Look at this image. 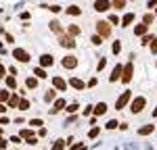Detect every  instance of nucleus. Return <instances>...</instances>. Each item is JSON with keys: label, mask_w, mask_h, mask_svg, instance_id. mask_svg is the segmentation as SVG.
Masks as SVG:
<instances>
[{"label": "nucleus", "mask_w": 157, "mask_h": 150, "mask_svg": "<svg viewBox=\"0 0 157 150\" xmlns=\"http://www.w3.org/2000/svg\"><path fill=\"white\" fill-rule=\"evenodd\" d=\"M130 98H132V94H130V92H124L120 98L115 100V109H117V111H120V109H124V106L130 102Z\"/></svg>", "instance_id": "3"}, {"label": "nucleus", "mask_w": 157, "mask_h": 150, "mask_svg": "<svg viewBox=\"0 0 157 150\" xmlns=\"http://www.w3.org/2000/svg\"><path fill=\"white\" fill-rule=\"evenodd\" d=\"M69 84H71V86L75 88V90H84V81H82V79H75V77H73Z\"/></svg>", "instance_id": "16"}, {"label": "nucleus", "mask_w": 157, "mask_h": 150, "mask_svg": "<svg viewBox=\"0 0 157 150\" xmlns=\"http://www.w3.org/2000/svg\"><path fill=\"white\" fill-rule=\"evenodd\" d=\"M6 111V109H4V104H2V102H0V115H2V112Z\"/></svg>", "instance_id": "46"}, {"label": "nucleus", "mask_w": 157, "mask_h": 150, "mask_svg": "<svg viewBox=\"0 0 157 150\" xmlns=\"http://www.w3.org/2000/svg\"><path fill=\"white\" fill-rule=\"evenodd\" d=\"M6 86L9 88H17V79H15V77H6Z\"/></svg>", "instance_id": "25"}, {"label": "nucleus", "mask_w": 157, "mask_h": 150, "mask_svg": "<svg viewBox=\"0 0 157 150\" xmlns=\"http://www.w3.org/2000/svg\"><path fill=\"white\" fill-rule=\"evenodd\" d=\"M153 6H157V0H149V9H153Z\"/></svg>", "instance_id": "44"}, {"label": "nucleus", "mask_w": 157, "mask_h": 150, "mask_svg": "<svg viewBox=\"0 0 157 150\" xmlns=\"http://www.w3.org/2000/svg\"><path fill=\"white\" fill-rule=\"evenodd\" d=\"M19 109H21V111H27V109H29V102H27V100H19Z\"/></svg>", "instance_id": "27"}, {"label": "nucleus", "mask_w": 157, "mask_h": 150, "mask_svg": "<svg viewBox=\"0 0 157 150\" xmlns=\"http://www.w3.org/2000/svg\"><path fill=\"white\" fill-rule=\"evenodd\" d=\"M88 136H90V138H97V136H98V127H92V129H90V134H88Z\"/></svg>", "instance_id": "34"}, {"label": "nucleus", "mask_w": 157, "mask_h": 150, "mask_svg": "<svg viewBox=\"0 0 157 150\" xmlns=\"http://www.w3.org/2000/svg\"><path fill=\"white\" fill-rule=\"evenodd\" d=\"M145 104H147V100L143 98V96H138V98H134V100H132V104H130V111H132V112H140L143 109H145Z\"/></svg>", "instance_id": "2"}, {"label": "nucleus", "mask_w": 157, "mask_h": 150, "mask_svg": "<svg viewBox=\"0 0 157 150\" xmlns=\"http://www.w3.org/2000/svg\"><path fill=\"white\" fill-rule=\"evenodd\" d=\"M67 34H69V36H78V34H80V27H78V25H69V27H67Z\"/></svg>", "instance_id": "17"}, {"label": "nucleus", "mask_w": 157, "mask_h": 150, "mask_svg": "<svg viewBox=\"0 0 157 150\" xmlns=\"http://www.w3.org/2000/svg\"><path fill=\"white\" fill-rule=\"evenodd\" d=\"M36 86H38V79H34V77H29V79H27V88H32V90H34Z\"/></svg>", "instance_id": "29"}, {"label": "nucleus", "mask_w": 157, "mask_h": 150, "mask_svg": "<svg viewBox=\"0 0 157 150\" xmlns=\"http://www.w3.org/2000/svg\"><path fill=\"white\" fill-rule=\"evenodd\" d=\"M6 102H9V106H17V104H19V98H17V96H9Z\"/></svg>", "instance_id": "21"}, {"label": "nucleus", "mask_w": 157, "mask_h": 150, "mask_svg": "<svg viewBox=\"0 0 157 150\" xmlns=\"http://www.w3.org/2000/svg\"><path fill=\"white\" fill-rule=\"evenodd\" d=\"M121 71H124V69H121V65H117V67L113 69V73H111V77H109V79H111V81H117V79H121Z\"/></svg>", "instance_id": "9"}, {"label": "nucleus", "mask_w": 157, "mask_h": 150, "mask_svg": "<svg viewBox=\"0 0 157 150\" xmlns=\"http://www.w3.org/2000/svg\"><path fill=\"white\" fill-rule=\"evenodd\" d=\"M65 144H67L65 140H57V142H55V146H52V150H63V148H65Z\"/></svg>", "instance_id": "18"}, {"label": "nucleus", "mask_w": 157, "mask_h": 150, "mask_svg": "<svg viewBox=\"0 0 157 150\" xmlns=\"http://www.w3.org/2000/svg\"><path fill=\"white\" fill-rule=\"evenodd\" d=\"M34 75H38L40 79H44V77H46V73H44V69H42V67H38L36 71H34Z\"/></svg>", "instance_id": "24"}, {"label": "nucleus", "mask_w": 157, "mask_h": 150, "mask_svg": "<svg viewBox=\"0 0 157 150\" xmlns=\"http://www.w3.org/2000/svg\"><path fill=\"white\" fill-rule=\"evenodd\" d=\"M153 42V36H145L143 38V44H151Z\"/></svg>", "instance_id": "37"}, {"label": "nucleus", "mask_w": 157, "mask_h": 150, "mask_svg": "<svg viewBox=\"0 0 157 150\" xmlns=\"http://www.w3.org/2000/svg\"><path fill=\"white\" fill-rule=\"evenodd\" d=\"M132 73H134V67H132V62H128L124 67V71H121V81L124 84H130L132 81Z\"/></svg>", "instance_id": "1"}, {"label": "nucleus", "mask_w": 157, "mask_h": 150, "mask_svg": "<svg viewBox=\"0 0 157 150\" xmlns=\"http://www.w3.org/2000/svg\"><path fill=\"white\" fill-rule=\"evenodd\" d=\"M44 98H46V102H50V100H55V90H48Z\"/></svg>", "instance_id": "30"}, {"label": "nucleus", "mask_w": 157, "mask_h": 150, "mask_svg": "<svg viewBox=\"0 0 157 150\" xmlns=\"http://www.w3.org/2000/svg\"><path fill=\"white\" fill-rule=\"evenodd\" d=\"M121 50V44L120 42H115V44H113V52H115V54H117V52H120Z\"/></svg>", "instance_id": "35"}, {"label": "nucleus", "mask_w": 157, "mask_h": 150, "mask_svg": "<svg viewBox=\"0 0 157 150\" xmlns=\"http://www.w3.org/2000/svg\"><path fill=\"white\" fill-rule=\"evenodd\" d=\"M63 67H65V69H75V67H78V59H75V56H65V59H63Z\"/></svg>", "instance_id": "7"}, {"label": "nucleus", "mask_w": 157, "mask_h": 150, "mask_svg": "<svg viewBox=\"0 0 157 150\" xmlns=\"http://www.w3.org/2000/svg\"><path fill=\"white\" fill-rule=\"evenodd\" d=\"M63 106H65V100H57V102H55V109H52V112H59Z\"/></svg>", "instance_id": "19"}, {"label": "nucleus", "mask_w": 157, "mask_h": 150, "mask_svg": "<svg viewBox=\"0 0 157 150\" xmlns=\"http://www.w3.org/2000/svg\"><path fill=\"white\" fill-rule=\"evenodd\" d=\"M4 146H6V142H4V140L0 138V148H4Z\"/></svg>", "instance_id": "45"}, {"label": "nucleus", "mask_w": 157, "mask_h": 150, "mask_svg": "<svg viewBox=\"0 0 157 150\" xmlns=\"http://www.w3.org/2000/svg\"><path fill=\"white\" fill-rule=\"evenodd\" d=\"M143 23H145V25L153 23V15H151V12H147V15H145V19H143Z\"/></svg>", "instance_id": "28"}, {"label": "nucleus", "mask_w": 157, "mask_h": 150, "mask_svg": "<svg viewBox=\"0 0 157 150\" xmlns=\"http://www.w3.org/2000/svg\"><path fill=\"white\" fill-rule=\"evenodd\" d=\"M52 84H55V88H57V90H65V88H67V84H65L61 77H55V79H52Z\"/></svg>", "instance_id": "13"}, {"label": "nucleus", "mask_w": 157, "mask_h": 150, "mask_svg": "<svg viewBox=\"0 0 157 150\" xmlns=\"http://www.w3.org/2000/svg\"><path fill=\"white\" fill-rule=\"evenodd\" d=\"M21 136H23V138H34V134H32V129H23Z\"/></svg>", "instance_id": "33"}, {"label": "nucleus", "mask_w": 157, "mask_h": 150, "mask_svg": "<svg viewBox=\"0 0 157 150\" xmlns=\"http://www.w3.org/2000/svg\"><path fill=\"white\" fill-rule=\"evenodd\" d=\"M52 56H50V54H42V56H40V65H42V67H48V65H52Z\"/></svg>", "instance_id": "10"}, {"label": "nucleus", "mask_w": 157, "mask_h": 150, "mask_svg": "<svg viewBox=\"0 0 157 150\" xmlns=\"http://www.w3.org/2000/svg\"><path fill=\"white\" fill-rule=\"evenodd\" d=\"M88 86H90V88H94V86H97V77H92V79L88 81Z\"/></svg>", "instance_id": "42"}, {"label": "nucleus", "mask_w": 157, "mask_h": 150, "mask_svg": "<svg viewBox=\"0 0 157 150\" xmlns=\"http://www.w3.org/2000/svg\"><path fill=\"white\" fill-rule=\"evenodd\" d=\"M153 129H155L153 125H145V127L138 129V134H140V136H149V134H153Z\"/></svg>", "instance_id": "14"}, {"label": "nucleus", "mask_w": 157, "mask_h": 150, "mask_svg": "<svg viewBox=\"0 0 157 150\" xmlns=\"http://www.w3.org/2000/svg\"><path fill=\"white\" fill-rule=\"evenodd\" d=\"M124 4H126V0H113L111 2V6H115V9H124Z\"/></svg>", "instance_id": "22"}, {"label": "nucleus", "mask_w": 157, "mask_h": 150, "mask_svg": "<svg viewBox=\"0 0 157 150\" xmlns=\"http://www.w3.org/2000/svg\"><path fill=\"white\" fill-rule=\"evenodd\" d=\"M117 125H120V123H117V121H109V123L105 125V127H107V129H115Z\"/></svg>", "instance_id": "32"}, {"label": "nucleus", "mask_w": 157, "mask_h": 150, "mask_svg": "<svg viewBox=\"0 0 157 150\" xmlns=\"http://www.w3.org/2000/svg\"><path fill=\"white\" fill-rule=\"evenodd\" d=\"M67 12H69V15H82V11H80L78 6H69V9H67Z\"/></svg>", "instance_id": "26"}, {"label": "nucleus", "mask_w": 157, "mask_h": 150, "mask_svg": "<svg viewBox=\"0 0 157 150\" xmlns=\"http://www.w3.org/2000/svg\"><path fill=\"white\" fill-rule=\"evenodd\" d=\"M151 52H157V38H153V44H151Z\"/></svg>", "instance_id": "38"}, {"label": "nucleus", "mask_w": 157, "mask_h": 150, "mask_svg": "<svg viewBox=\"0 0 157 150\" xmlns=\"http://www.w3.org/2000/svg\"><path fill=\"white\" fill-rule=\"evenodd\" d=\"M94 112H97V115H105V112H107V104H105V102L97 104V106H94Z\"/></svg>", "instance_id": "15"}, {"label": "nucleus", "mask_w": 157, "mask_h": 150, "mask_svg": "<svg viewBox=\"0 0 157 150\" xmlns=\"http://www.w3.org/2000/svg\"><path fill=\"white\" fill-rule=\"evenodd\" d=\"M134 21V12H128V15H124V19H121V25L124 27H128V25Z\"/></svg>", "instance_id": "12"}, {"label": "nucleus", "mask_w": 157, "mask_h": 150, "mask_svg": "<svg viewBox=\"0 0 157 150\" xmlns=\"http://www.w3.org/2000/svg\"><path fill=\"white\" fill-rule=\"evenodd\" d=\"M32 125H34V127H40L42 121H40V119H32Z\"/></svg>", "instance_id": "40"}, {"label": "nucleus", "mask_w": 157, "mask_h": 150, "mask_svg": "<svg viewBox=\"0 0 157 150\" xmlns=\"http://www.w3.org/2000/svg\"><path fill=\"white\" fill-rule=\"evenodd\" d=\"M0 52H2V44H0Z\"/></svg>", "instance_id": "48"}, {"label": "nucleus", "mask_w": 157, "mask_h": 150, "mask_svg": "<svg viewBox=\"0 0 157 150\" xmlns=\"http://www.w3.org/2000/svg\"><path fill=\"white\" fill-rule=\"evenodd\" d=\"M153 115H155V117H157V109H155V111H153Z\"/></svg>", "instance_id": "47"}, {"label": "nucleus", "mask_w": 157, "mask_h": 150, "mask_svg": "<svg viewBox=\"0 0 157 150\" xmlns=\"http://www.w3.org/2000/svg\"><path fill=\"white\" fill-rule=\"evenodd\" d=\"M50 29L57 31V34H61V23H59V21H50Z\"/></svg>", "instance_id": "20"}, {"label": "nucleus", "mask_w": 157, "mask_h": 150, "mask_svg": "<svg viewBox=\"0 0 157 150\" xmlns=\"http://www.w3.org/2000/svg\"><path fill=\"white\" fill-rule=\"evenodd\" d=\"M97 31H98L103 38H107L109 34H111V27H109L107 21H98V23H97Z\"/></svg>", "instance_id": "4"}, {"label": "nucleus", "mask_w": 157, "mask_h": 150, "mask_svg": "<svg viewBox=\"0 0 157 150\" xmlns=\"http://www.w3.org/2000/svg\"><path fill=\"white\" fill-rule=\"evenodd\" d=\"M4 71H6V69H4V65L0 62V77H4Z\"/></svg>", "instance_id": "43"}, {"label": "nucleus", "mask_w": 157, "mask_h": 150, "mask_svg": "<svg viewBox=\"0 0 157 150\" xmlns=\"http://www.w3.org/2000/svg\"><path fill=\"white\" fill-rule=\"evenodd\" d=\"M155 12H157V11H155Z\"/></svg>", "instance_id": "49"}, {"label": "nucleus", "mask_w": 157, "mask_h": 150, "mask_svg": "<svg viewBox=\"0 0 157 150\" xmlns=\"http://www.w3.org/2000/svg\"><path fill=\"white\" fill-rule=\"evenodd\" d=\"M9 96H11V94H9L6 90H0V102H6V100H9Z\"/></svg>", "instance_id": "23"}, {"label": "nucleus", "mask_w": 157, "mask_h": 150, "mask_svg": "<svg viewBox=\"0 0 157 150\" xmlns=\"http://www.w3.org/2000/svg\"><path fill=\"white\" fill-rule=\"evenodd\" d=\"M67 111H69V112H75V111H78V104H69V106H67Z\"/></svg>", "instance_id": "39"}, {"label": "nucleus", "mask_w": 157, "mask_h": 150, "mask_svg": "<svg viewBox=\"0 0 157 150\" xmlns=\"http://www.w3.org/2000/svg\"><path fill=\"white\" fill-rule=\"evenodd\" d=\"M92 44H97V46H101V44H103V40H101V36H92Z\"/></svg>", "instance_id": "31"}, {"label": "nucleus", "mask_w": 157, "mask_h": 150, "mask_svg": "<svg viewBox=\"0 0 157 150\" xmlns=\"http://www.w3.org/2000/svg\"><path fill=\"white\" fill-rule=\"evenodd\" d=\"M61 46H65V48H73L75 46V40H73L71 36H61Z\"/></svg>", "instance_id": "8"}, {"label": "nucleus", "mask_w": 157, "mask_h": 150, "mask_svg": "<svg viewBox=\"0 0 157 150\" xmlns=\"http://www.w3.org/2000/svg\"><path fill=\"white\" fill-rule=\"evenodd\" d=\"M13 56H15L17 61H21V62H27V61H29V54H27V52H25L23 48H15Z\"/></svg>", "instance_id": "5"}, {"label": "nucleus", "mask_w": 157, "mask_h": 150, "mask_svg": "<svg viewBox=\"0 0 157 150\" xmlns=\"http://www.w3.org/2000/svg\"><path fill=\"white\" fill-rule=\"evenodd\" d=\"M105 65H107V61H105V59H101V61H98V71H101V69H103Z\"/></svg>", "instance_id": "41"}, {"label": "nucleus", "mask_w": 157, "mask_h": 150, "mask_svg": "<svg viewBox=\"0 0 157 150\" xmlns=\"http://www.w3.org/2000/svg\"><path fill=\"white\" fill-rule=\"evenodd\" d=\"M109 6H111V2H109V0H97V2H94V11H98V12L109 11Z\"/></svg>", "instance_id": "6"}, {"label": "nucleus", "mask_w": 157, "mask_h": 150, "mask_svg": "<svg viewBox=\"0 0 157 150\" xmlns=\"http://www.w3.org/2000/svg\"><path fill=\"white\" fill-rule=\"evenodd\" d=\"M109 23H120V19H117V15H111V17H109Z\"/></svg>", "instance_id": "36"}, {"label": "nucleus", "mask_w": 157, "mask_h": 150, "mask_svg": "<svg viewBox=\"0 0 157 150\" xmlns=\"http://www.w3.org/2000/svg\"><path fill=\"white\" fill-rule=\"evenodd\" d=\"M147 29H149V25H136V27H134V34H136V36H145L147 34Z\"/></svg>", "instance_id": "11"}]
</instances>
